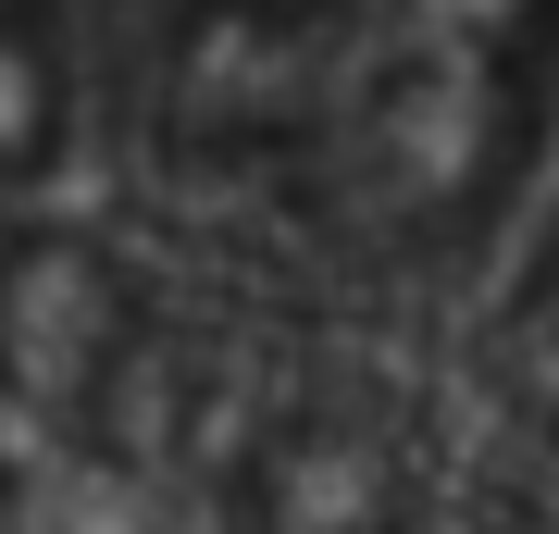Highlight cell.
Returning <instances> with one entry per match:
<instances>
[{
  "label": "cell",
  "instance_id": "cell-1",
  "mask_svg": "<svg viewBox=\"0 0 559 534\" xmlns=\"http://www.w3.org/2000/svg\"><path fill=\"white\" fill-rule=\"evenodd\" d=\"M559 124V13H175L124 138L187 199L274 212L348 274H448L510 224Z\"/></svg>",
  "mask_w": 559,
  "mask_h": 534
},
{
  "label": "cell",
  "instance_id": "cell-4",
  "mask_svg": "<svg viewBox=\"0 0 559 534\" xmlns=\"http://www.w3.org/2000/svg\"><path fill=\"white\" fill-rule=\"evenodd\" d=\"M124 112V75L100 62V38L62 13H0V237L62 224L100 124Z\"/></svg>",
  "mask_w": 559,
  "mask_h": 534
},
{
  "label": "cell",
  "instance_id": "cell-2",
  "mask_svg": "<svg viewBox=\"0 0 559 534\" xmlns=\"http://www.w3.org/2000/svg\"><path fill=\"white\" fill-rule=\"evenodd\" d=\"M175 423V323L138 261L87 224L0 237V534L138 473Z\"/></svg>",
  "mask_w": 559,
  "mask_h": 534
},
{
  "label": "cell",
  "instance_id": "cell-3",
  "mask_svg": "<svg viewBox=\"0 0 559 534\" xmlns=\"http://www.w3.org/2000/svg\"><path fill=\"white\" fill-rule=\"evenodd\" d=\"M200 534H436V423L360 348H286L200 448Z\"/></svg>",
  "mask_w": 559,
  "mask_h": 534
},
{
  "label": "cell",
  "instance_id": "cell-5",
  "mask_svg": "<svg viewBox=\"0 0 559 534\" xmlns=\"http://www.w3.org/2000/svg\"><path fill=\"white\" fill-rule=\"evenodd\" d=\"M485 373H498L510 436L559 473V224L522 249V274H510V298H498V336H485Z\"/></svg>",
  "mask_w": 559,
  "mask_h": 534
}]
</instances>
